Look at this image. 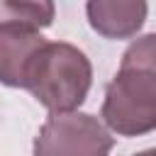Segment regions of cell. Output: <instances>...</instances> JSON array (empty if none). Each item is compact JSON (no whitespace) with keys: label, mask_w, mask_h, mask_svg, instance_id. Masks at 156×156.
<instances>
[{"label":"cell","mask_w":156,"mask_h":156,"mask_svg":"<svg viewBox=\"0 0 156 156\" xmlns=\"http://www.w3.org/2000/svg\"><path fill=\"white\" fill-rule=\"evenodd\" d=\"M100 117L105 129L119 136L156 129V34H144L122 54L119 71L105 88Z\"/></svg>","instance_id":"6da1fadb"},{"label":"cell","mask_w":156,"mask_h":156,"mask_svg":"<svg viewBox=\"0 0 156 156\" xmlns=\"http://www.w3.org/2000/svg\"><path fill=\"white\" fill-rule=\"evenodd\" d=\"M93 85L90 58L68 41H46L27 73L24 88L51 115L76 112Z\"/></svg>","instance_id":"7a4b0ae2"},{"label":"cell","mask_w":156,"mask_h":156,"mask_svg":"<svg viewBox=\"0 0 156 156\" xmlns=\"http://www.w3.org/2000/svg\"><path fill=\"white\" fill-rule=\"evenodd\" d=\"M115 136L88 112L49 115L34 136V156H110Z\"/></svg>","instance_id":"3957f363"},{"label":"cell","mask_w":156,"mask_h":156,"mask_svg":"<svg viewBox=\"0 0 156 156\" xmlns=\"http://www.w3.org/2000/svg\"><path fill=\"white\" fill-rule=\"evenodd\" d=\"M44 44L46 39L41 32L0 24V83L7 88H24L29 66Z\"/></svg>","instance_id":"277c9868"},{"label":"cell","mask_w":156,"mask_h":156,"mask_svg":"<svg viewBox=\"0 0 156 156\" xmlns=\"http://www.w3.org/2000/svg\"><path fill=\"white\" fill-rule=\"evenodd\" d=\"M149 5L144 0H90L85 15L90 27L105 39L136 37L146 22Z\"/></svg>","instance_id":"5b68a950"},{"label":"cell","mask_w":156,"mask_h":156,"mask_svg":"<svg viewBox=\"0 0 156 156\" xmlns=\"http://www.w3.org/2000/svg\"><path fill=\"white\" fill-rule=\"evenodd\" d=\"M54 15H56V5L49 0H39V2L0 0V24H17V27L41 32L54 22Z\"/></svg>","instance_id":"8992f818"},{"label":"cell","mask_w":156,"mask_h":156,"mask_svg":"<svg viewBox=\"0 0 156 156\" xmlns=\"http://www.w3.org/2000/svg\"><path fill=\"white\" fill-rule=\"evenodd\" d=\"M134 156H156V151H154V149H146V151H141V154H134Z\"/></svg>","instance_id":"52a82bcc"}]
</instances>
